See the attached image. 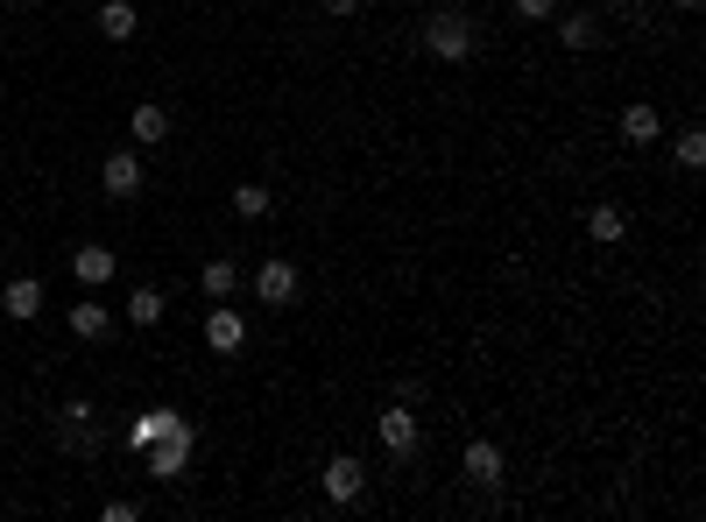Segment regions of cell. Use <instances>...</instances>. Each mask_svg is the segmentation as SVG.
<instances>
[{
    "instance_id": "6da1fadb",
    "label": "cell",
    "mask_w": 706,
    "mask_h": 522,
    "mask_svg": "<svg viewBox=\"0 0 706 522\" xmlns=\"http://www.w3.org/2000/svg\"><path fill=\"white\" fill-rule=\"evenodd\" d=\"M424 50L438 57V64H467V57H473V22L460 8H438L424 22Z\"/></svg>"
},
{
    "instance_id": "7a4b0ae2",
    "label": "cell",
    "mask_w": 706,
    "mask_h": 522,
    "mask_svg": "<svg viewBox=\"0 0 706 522\" xmlns=\"http://www.w3.org/2000/svg\"><path fill=\"white\" fill-rule=\"evenodd\" d=\"M191 452H198V423H177L170 438H156V444H149V473H156V480H184Z\"/></svg>"
},
{
    "instance_id": "3957f363",
    "label": "cell",
    "mask_w": 706,
    "mask_h": 522,
    "mask_svg": "<svg viewBox=\"0 0 706 522\" xmlns=\"http://www.w3.org/2000/svg\"><path fill=\"white\" fill-rule=\"evenodd\" d=\"M255 297L269 304V311H290L297 304V262H283V255H269L255 268Z\"/></svg>"
},
{
    "instance_id": "277c9868",
    "label": "cell",
    "mask_w": 706,
    "mask_h": 522,
    "mask_svg": "<svg viewBox=\"0 0 706 522\" xmlns=\"http://www.w3.org/2000/svg\"><path fill=\"white\" fill-rule=\"evenodd\" d=\"M360 488H368V467H360L354 452H332L326 459V501H332V509H354Z\"/></svg>"
},
{
    "instance_id": "5b68a950",
    "label": "cell",
    "mask_w": 706,
    "mask_h": 522,
    "mask_svg": "<svg viewBox=\"0 0 706 522\" xmlns=\"http://www.w3.org/2000/svg\"><path fill=\"white\" fill-rule=\"evenodd\" d=\"M92 423H100V410H92L85 396H79V402H64V410H57V431H64V444H71V452H106V438L92 431Z\"/></svg>"
},
{
    "instance_id": "8992f818",
    "label": "cell",
    "mask_w": 706,
    "mask_h": 522,
    "mask_svg": "<svg viewBox=\"0 0 706 522\" xmlns=\"http://www.w3.org/2000/svg\"><path fill=\"white\" fill-rule=\"evenodd\" d=\"M100 191H106V198H142V156H135V149H113V156L100 163Z\"/></svg>"
},
{
    "instance_id": "52a82bcc",
    "label": "cell",
    "mask_w": 706,
    "mask_h": 522,
    "mask_svg": "<svg viewBox=\"0 0 706 522\" xmlns=\"http://www.w3.org/2000/svg\"><path fill=\"white\" fill-rule=\"evenodd\" d=\"M375 431H381V452H389V459L417 452V410H410V402H389V410L375 417Z\"/></svg>"
},
{
    "instance_id": "ba28073f",
    "label": "cell",
    "mask_w": 706,
    "mask_h": 522,
    "mask_svg": "<svg viewBox=\"0 0 706 522\" xmlns=\"http://www.w3.org/2000/svg\"><path fill=\"white\" fill-rule=\"evenodd\" d=\"M205 346H213V354H241V346H247V318L234 311V297L205 311Z\"/></svg>"
},
{
    "instance_id": "9c48e42d",
    "label": "cell",
    "mask_w": 706,
    "mask_h": 522,
    "mask_svg": "<svg viewBox=\"0 0 706 522\" xmlns=\"http://www.w3.org/2000/svg\"><path fill=\"white\" fill-rule=\"evenodd\" d=\"M460 473L473 480V488H502V444H494V438H473L467 444V452H460Z\"/></svg>"
},
{
    "instance_id": "30bf717a",
    "label": "cell",
    "mask_w": 706,
    "mask_h": 522,
    "mask_svg": "<svg viewBox=\"0 0 706 522\" xmlns=\"http://www.w3.org/2000/svg\"><path fill=\"white\" fill-rule=\"evenodd\" d=\"M622 142H628V149H657V142H664V113H657L651 100H628V106H622Z\"/></svg>"
},
{
    "instance_id": "8fae6325",
    "label": "cell",
    "mask_w": 706,
    "mask_h": 522,
    "mask_svg": "<svg viewBox=\"0 0 706 522\" xmlns=\"http://www.w3.org/2000/svg\"><path fill=\"white\" fill-rule=\"evenodd\" d=\"M0 311H8L14 325H35V318H43V283H35V276H14L8 289H0Z\"/></svg>"
},
{
    "instance_id": "7c38bea8",
    "label": "cell",
    "mask_w": 706,
    "mask_h": 522,
    "mask_svg": "<svg viewBox=\"0 0 706 522\" xmlns=\"http://www.w3.org/2000/svg\"><path fill=\"white\" fill-rule=\"evenodd\" d=\"M163 311H170V297H163L156 283H135V289H127V325L156 332V325H163Z\"/></svg>"
},
{
    "instance_id": "4fadbf2b",
    "label": "cell",
    "mask_w": 706,
    "mask_h": 522,
    "mask_svg": "<svg viewBox=\"0 0 706 522\" xmlns=\"http://www.w3.org/2000/svg\"><path fill=\"white\" fill-rule=\"evenodd\" d=\"M135 29H142L135 0H100V35L106 43H135Z\"/></svg>"
},
{
    "instance_id": "5bb4252c",
    "label": "cell",
    "mask_w": 706,
    "mask_h": 522,
    "mask_svg": "<svg viewBox=\"0 0 706 522\" xmlns=\"http://www.w3.org/2000/svg\"><path fill=\"white\" fill-rule=\"evenodd\" d=\"M198 289H205V304H226L241 289V262H226V255H213L198 268Z\"/></svg>"
},
{
    "instance_id": "9a60e30c",
    "label": "cell",
    "mask_w": 706,
    "mask_h": 522,
    "mask_svg": "<svg viewBox=\"0 0 706 522\" xmlns=\"http://www.w3.org/2000/svg\"><path fill=\"white\" fill-rule=\"evenodd\" d=\"M127 134H135V149H163V142H170V113L149 100V106L127 113Z\"/></svg>"
},
{
    "instance_id": "2e32d148",
    "label": "cell",
    "mask_w": 706,
    "mask_h": 522,
    "mask_svg": "<svg viewBox=\"0 0 706 522\" xmlns=\"http://www.w3.org/2000/svg\"><path fill=\"white\" fill-rule=\"evenodd\" d=\"M113 268H121V262H113V247H79V255H71V276H79L85 289H106Z\"/></svg>"
},
{
    "instance_id": "e0dca14e",
    "label": "cell",
    "mask_w": 706,
    "mask_h": 522,
    "mask_svg": "<svg viewBox=\"0 0 706 522\" xmlns=\"http://www.w3.org/2000/svg\"><path fill=\"white\" fill-rule=\"evenodd\" d=\"M559 43H565V50H594V43H601V14H594V8L559 14Z\"/></svg>"
},
{
    "instance_id": "ac0fdd59",
    "label": "cell",
    "mask_w": 706,
    "mask_h": 522,
    "mask_svg": "<svg viewBox=\"0 0 706 522\" xmlns=\"http://www.w3.org/2000/svg\"><path fill=\"white\" fill-rule=\"evenodd\" d=\"M586 234H594V247H622L628 240V212L622 205H594L586 212Z\"/></svg>"
},
{
    "instance_id": "d6986e66",
    "label": "cell",
    "mask_w": 706,
    "mask_h": 522,
    "mask_svg": "<svg viewBox=\"0 0 706 522\" xmlns=\"http://www.w3.org/2000/svg\"><path fill=\"white\" fill-rule=\"evenodd\" d=\"M177 410H142L135 423H127V444H135V452H149V444H156V438H170V431H177Z\"/></svg>"
},
{
    "instance_id": "ffe728a7",
    "label": "cell",
    "mask_w": 706,
    "mask_h": 522,
    "mask_svg": "<svg viewBox=\"0 0 706 522\" xmlns=\"http://www.w3.org/2000/svg\"><path fill=\"white\" fill-rule=\"evenodd\" d=\"M113 332V311L100 297H85V304H71V339H106Z\"/></svg>"
},
{
    "instance_id": "44dd1931",
    "label": "cell",
    "mask_w": 706,
    "mask_h": 522,
    "mask_svg": "<svg viewBox=\"0 0 706 522\" xmlns=\"http://www.w3.org/2000/svg\"><path fill=\"white\" fill-rule=\"evenodd\" d=\"M234 212H241V219H269V212H276V191H269V184H234Z\"/></svg>"
},
{
    "instance_id": "7402d4cb",
    "label": "cell",
    "mask_w": 706,
    "mask_h": 522,
    "mask_svg": "<svg viewBox=\"0 0 706 522\" xmlns=\"http://www.w3.org/2000/svg\"><path fill=\"white\" fill-rule=\"evenodd\" d=\"M672 149H678V163H685V170H699V163H706V127H678V142H672Z\"/></svg>"
},
{
    "instance_id": "603a6c76",
    "label": "cell",
    "mask_w": 706,
    "mask_h": 522,
    "mask_svg": "<svg viewBox=\"0 0 706 522\" xmlns=\"http://www.w3.org/2000/svg\"><path fill=\"white\" fill-rule=\"evenodd\" d=\"M509 8H516V22H551V14H559V0H509Z\"/></svg>"
},
{
    "instance_id": "cb8c5ba5",
    "label": "cell",
    "mask_w": 706,
    "mask_h": 522,
    "mask_svg": "<svg viewBox=\"0 0 706 522\" xmlns=\"http://www.w3.org/2000/svg\"><path fill=\"white\" fill-rule=\"evenodd\" d=\"M142 515V501H106V509H100V522H135Z\"/></svg>"
},
{
    "instance_id": "d4e9b609",
    "label": "cell",
    "mask_w": 706,
    "mask_h": 522,
    "mask_svg": "<svg viewBox=\"0 0 706 522\" xmlns=\"http://www.w3.org/2000/svg\"><path fill=\"white\" fill-rule=\"evenodd\" d=\"M396 402H410V410H417V402H424V381L403 375V381H396Z\"/></svg>"
},
{
    "instance_id": "484cf974",
    "label": "cell",
    "mask_w": 706,
    "mask_h": 522,
    "mask_svg": "<svg viewBox=\"0 0 706 522\" xmlns=\"http://www.w3.org/2000/svg\"><path fill=\"white\" fill-rule=\"evenodd\" d=\"M354 8H360V0H326V14H339V22H347Z\"/></svg>"
},
{
    "instance_id": "4316f807",
    "label": "cell",
    "mask_w": 706,
    "mask_h": 522,
    "mask_svg": "<svg viewBox=\"0 0 706 522\" xmlns=\"http://www.w3.org/2000/svg\"><path fill=\"white\" fill-rule=\"evenodd\" d=\"M672 8H699V0H672Z\"/></svg>"
},
{
    "instance_id": "83f0119b",
    "label": "cell",
    "mask_w": 706,
    "mask_h": 522,
    "mask_svg": "<svg viewBox=\"0 0 706 522\" xmlns=\"http://www.w3.org/2000/svg\"><path fill=\"white\" fill-rule=\"evenodd\" d=\"M601 8H628V0H601Z\"/></svg>"
},
{
    "instance_id": "f1b7e54d",
    "label": "cell",
    "mask_w": 706,
    "mask_h": 522,
    "mask_svg": "<svg viewBox=\"0 0 706 522\" xmlns=\"http://www.w3.org/2000/svg\"><path fill=\"white\" fill-rule=\"evenodd\" d=\"M14 8H35V0H14Z\"/></svg>"
}]
</instances>
